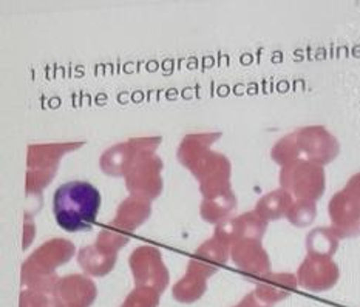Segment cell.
Returning a JSON list of instances; mask_svg holds the SVG:
<instances>
[{"label": "cell", "instance_id": "cell-1", "mask_svg": "<svg viewBox=\"0 0 360 307\" xmlns=\"http://www.w3.org/2000/svg\"><path fill=\"white\" fill-rule=\"evenodd\" d=\"M101 193L84 181L62 184L53 196V211L58 226L65 232H87L96 223Z\"/></svg>", "mask_w": 360, "mask_h": 307}, {"label": "cell", "instance_id": "cell-2", "mask_svg": "<svg viewBox=\"0 0 360 307\" xmlns=\"http://www.w3.org/2000/svg\"><path fill=\"white\" fill-rule=\"evenodd\" d=\"M158 298L152 292H136L129 296L122 307H156Z\"/></svg>", "mask_w": 360, "mask_h": 307}, {"label": "cell", "instance_id": "cell-3", "mask_svg": "<svg viewBox=\"0 0 360 307\" xmlns=\"http://www.w3.org/2000/svg\"><path fill=\"white\" fill-rule=\"evenodd\" d=\"M237 307H271V304H268V303L263 301V300L257 301V300H254V295H250Z\"/></svg>", "mask_w": 360, "mask_h": 307}]
</instances>
